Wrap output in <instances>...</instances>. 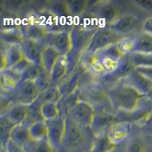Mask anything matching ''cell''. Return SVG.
<instances>
[{
  "label": "cell",
  "instance_id": "12",
  "mask_svg": "<svg viewBox=\"0 0 152 152\" xmlns=\"http://www.w3.org/2000/svg\"><path fill=\"white\" fill-rule=\"evenodd\" d=\"M86 73L87 71L84 66L80 62L77 63L73 70L65 77V79L58 86V89L62 96L71 95L79 90L83 78Z\"/></svg>",
  "mask_w": 152,
  "mask_h": 152
},
{
  "label": "cell",
  "instance_id": "26",
  "mask_svg": "<svg viewBox=\"0 0 152 152\" xmlns=\"http://www.w3.org/2000/svg\"><path fill=\"white\" fill-rule=\"evenodd\" d=\"M61 56L62 55L54 48L48 45L45 46L43 53H42V56H41V66L49 76L50 75V73L56 62Z\"/></svg>",
  "mask_w": 152,
  "mask_h": 152
},
{
  "label": "cell",
  "instance_id": "11",
  "mask_svg": "<svg viewBox=\"0 0 152 152\" xmlns=\"http://www.w3.org/2000/svg\"><path fill=\"white\" fill-rule=\"evenodd\" d=\"M95 114L96 110L93 105L79 99L68 115L83 127L91 129Z\"/></svg>",
  "mask_w": 152,
  "mask_h": 152
},
{
  "label": "cell",
  "instance_id": "5",
  "mask_svg": "<svg viewBox=\"0 0 152 152\" xmlns=\"http://www.w3.org/2000/svg\"><path fill=\"white\" fill-rule=\"evenodd\" d=\"M90 14L99 27L111 26L122 15V9L115 1H99L93 5Z\"/></svg>",
  "mask_w": 152,
  "mask_h": 152
},
{
  "label": "cell",
  "instance_id": "31",
  "mask_svg": "<svg viewBox=\"0 0 152 152\" xmlns=\"http://www.w3.org/2000/svg\"><path fill=\"white\" fill-rule=\"evenodd\" d=\"M133 53L152 54V35L145 32L136 34Z\"/></svg>",
  "mask_w": 152,
  "mask_h": 152
},
{
  "label": "cell",
  "instance_id": "21",
  "mask_svg": "<svg viewBox=\"0 0 152 152\" xmlns=\"http://www.w3.org/2000/svg\"><path fill=\"white\" fill-rule=\"evenodd\" d=\"M121 81L132 86L144 96H149L152 90V81L136 71L135 69L128 77L121 80Z\"/></svg>",
  "mask_w": 152,
  "mask_h": 152
},
{
  "label": "cell",
  "instance_id": "23",
  "mask_svg": "<svg viewBox=\"0 0 152 152\" xmlns=\"http://www.w3.org/2000/svg\"><path fill=\"white\" fill-rule=\"evenodd\" d=\"M25 40V32L20 25L2 28L1 30V41L8 45V46L21 45Z\"/></svg>",
  "mask_w": 152,
  "mask_h": 152
},
{
  "label": "cell",
  "instance_id": "36",
  "mask_svg": "<svg viewBox=\"0 0 152 152\" xmlns=\"http://www.w3.org/2000/svg\"><path fill=\"white\" fill-rule=\"evenodd\" d=\"M136 34L122 37L116 43L117 48L123 56H128L133 53L135 44Z\"/></svg>",
  "mask_w": 152,
  "mask_h": 152
},
{
  "label": "cell",
  "instance_id": "15",
  "mask_svg": "<svg viewBox=\"0 0 152 152\" xmlns=\"http://www.w3.org/2000/svg\"><path fill=\"white\" fill-rule=\"evenodd\" d=\"M70 29L57 32H49L45 41L46 45L54 48L62 56L70 54L72 51Z\"/></svg>",
  "mask_w": 152,
  "mask_h": 152
},
{
  "label": "cell",
  "instance_id": "2",
  "mask_svg": "<svg viewBox=\"0 0 152 152\" xmlns=\"http://www.w3.org/2000/svg\"><path fill=\"white\" fill-rule=\"evenodd\" d=\"M108 98L115 111L129 113L143 96L132 86L118 81L107 87Z\"/></svg>",
  "mask_w": 152,
  "mask_h": 152
},
{
  "label": "cell",
  "instance_id": "29",
  "mask_svg": "<svg viewBox=\"0 0 152 152\" xmlns=\"http://www.w3.org/2000/svg\"><path fill=\"white\" fill-rule=\"evenodd\" d=\"M118 148L109 141L106 134L94 136L91 147L89 152H113Z\"/></svg>",
  "mask_w": 152,
  "mask_h": 152
},
{
  "label": "cell",
  "instance_id": "7",
  "mask_svg": "<svg viewBox=\"0 0 152 152\" xmlns=\"http://www.w3.org/2000/svg\"><path fill=\"white\" fill-rule=\"evenodd\" d=\"M122 37L109 26L99 27L86 50L95 53L110 45H116Z\"/></svg>",
  "mask_w": 152,
  "mask_h": 152
},
{
  "label": "cell",
  "instance_id": "38",
  "mask_svg": "<svg viewBox=\"0 0 152 152\" xmlns=\"http://www.w3.org/2000/svg\"><path fill=\"white\" fill-rule=\"evenodd\" d=\"M1 90L2 93H12L18 88V83L15 80L5 72H0Z\"/></svg>",
  "mask_w": 152,
  "mask_h": 152
},
{
  "label": "cell",
  "instance_id": "50",
  "mask_svg": "<svg viewBox=\"0 0 152 152\" xmlns=\"http://www.w3.org/2000/svg\"><path fill=\"white\" fill-rule=\"evenodd\" d=\"M151 97V100H152V96H150Z\"/></svg>",
  "mask_w": 152,
  "mask_h": 152
},
{
  "label": "cell",
  "instance_id": "14",
  "mask_svg": "<svg viewBox=\"0 0 152 152\" xmlns=\"http://www.w3.org/2000/svg\"><path fill=\"white\" fill-rule=\"evenodd\" d=\"M36 13L40 23L48 30V32L62 31L71 28L73 25V23L57 17L47 8L36 12Z\"/></svg>",
  "mask_w": 152,
  "mask_h": 152
},
{
  "label": "cell",
  "instance_id": "3",
  "mask_svg": "<svg viewBox=\"0 0 152 152\" xmlns=\"http://www.w3.org/2000/svg\"><path fill=\"white\" fill-rule=\"evenodd\" d=\"M88 73L83 77L80 86L78 93L80 99L93 105V107L100 106L109 102L107 94V87L100 79L96 78Z\"/></svg>",
  "mask_w": 152,
  "mask_h": 152
},
{
  "label": "cell",
  "instance_id": "42",
  "mask_svg": "<svg viewBox=\"0 0 152 152\" xmlns=\"http://www.w3.org/2000/svg\"><path fill=\"white\" fill-rule=\"evenodd\" d=\"M28 3V1H25V0L4 1L2 6L6 11L9 12L18 13L27 7Z\"/></svg>",
  "mask_w": 152,
  "mask_h": 152
},
{
  "label": "cell",
  "instance_id": "27",
  "mask_svg": "<svg viewBox=\"0 0 152 152\" xmlns=\"http://www.w3.org/2000/svg\"><path fill=\"white\" fill-rule=\"evenodd\" d=\"M17 124L10 119L7 113H2L0 116V141H1V148H3L7 145L10 141L12 132L13 129L16 126Z\"/></svg>",
  "mask_w": 152,
  "mask_h": 152
},
{
  "label": "cell",
  "instance_id": "18",
  "mask_svg": "<svg viewBox=\"0 0 152 152\" xmlns=\"http://www.w3.org/2000/svg\"><path fill=\"white\" fill-rule=\"evenodd\" d=\"M152 114V100L150 96H145L139 100L132 111L128 113L129 121L141 126Z\"/></svg>",
  "mask_w": 152,
  "mask_h": 152
},
{
  "label": "cell",
  "instance_id": "22",
  "mask_svg": "<svg viewBox=\"0 0 152 152\" xmlns=\"http://www.w3.org/2000/svg\"><path fill=\"white\" fill-rule=\"evenodd\" d=\"M25 58L21 45L8 46L6 50L1 52V71L12 67Z\"/></svg>",
  "mask_w": 152,
  "mask_h": 152
},
{
  "label": "cell",
  "instance_id": "33",
  "mask_svg": "<svg viewBox=\"0 0 152 152\" xmlns=\"http://www.w3.org/2000/svg\"><path fill=\"white\" fill-rule=\"evenodd\" d=\"M25 148L30 152H61L49 142L48 137L41 141H31Z\"/></svg>",
  "mask_w": 152,
  "mask_h": 152
},
{
  "label": "cell",
  "instance_id": "41",
  "mask_svg": "<svg viewBox=\"0 0 152 152\" xmlns=\"http://www.w3.org/2000/svg\"><path fill=\"white\" fill-rule=\"evenodd\" d=\"M43 70L44 68L42 67L41 65L35 64L31 63L30 66L28 67L27 70L24 72L21 82H23L25 80L35 81L39 77Z\"/></svg>",
  "mask_w": 152,
  "mask_h": 152
},
{
  "label": "cell",
  "instance_id": "35",
  "mask_svg": "<svg viewBox=\"0 0 152 152\" xmlns=\"http://www.w3.org/2000/svg\"><path fill=\"white\" fill-rule=\"evenodd\" d=\"M147 143L143 136L136 134L129 137L125 147V152H147Z\"/></svg>",
  "mask_w": 152,
  "mask_h": 152
},
{
  "label": "cell",
  "instance_id": "47",
  "mask_svg": "<svg viewBox=\"0 0 152 152\" xmlns=\"http://www.w3.org/2000/svg\"><path fill=\"white\" fill-rule=\"evenodd\" d=\"M135 70L152 81V66H138L135 68Z\"/></svg>",
  "mask_w": 152,
  "mask_h": 152
},
{
  "label": "cell",
  "instance_id": "6",
  "mask_svg": "<svg viewBox=\"0 0 152 152\" xmlns=\"http://www.w3.org/2000/svg\"><path fill=\"white\" fill-rule=\"evenodd\" d=\"M20 25L25 32V38L45 43L49 32L40 23L37 13L34 12L28 13L26 16L20 22Z\"/></svg>",
  "mask_w": 152,
  "mask_h": 152
},
{
  "label": "cell",
  "instance_id": "20",
  "mask_svg": "<svg viewBox=\"0 0 152 152\" xmlns=\"http://www.w3.org/2000/svg\"><path fill=\"white\" fill-rule=\"evenodd\" d=\"M46 44L25 38L21 48L26 59L33 64L41 65V56Z\"/></svg>",
  "mask_w": 152,
  "mask_h": 152
},
{
  "label": "cell",
  "instance_id": "19",
  "mask_svg": "<svg viewBox=\"0 0 152 152\" xmlns=\"http://www.w3.org/2000/svg\"><path fill=\"white\" fill-rule=\"evenodd\" d=\"M84 66L87 73L96 78L102 79L106 76L103 67L99 62L95 53L86 50L80 57L79 61Z\"/></svg>",
  "mask_w": 152,
  "mask_h": 152
},
{
  "label": "cell",
  "instance_id": "24",
  "mask_svg": "<svg viewBox=\"0 0 152 152\" xmlns=\"http://www.w3.org/2000/svg\"><path fill=\"white\" fill-rule=\"evenodd\" d=\"M134 66L132 64V61H130V58H129V55L125 56L123 57V58L122 59L121 62H120L119 65H118L117 70L114 72L113 73L110 74V75H108L106 77H103L102 79H106L109 81H114L113 83L118 82V81L124 79L125 77H128L129 74L132 73L134 70ZM112 85V84H111Z\"/></svg>",
  "mask_w": 152,
  "mask_h": 152
},
{
  "label": "cell",
  "instance_id": "28",
  "mask_svg": "<svg viewBox=\"0 0 152 152\" xmlns=\"http://www.w3.org/2000/svg\"><path fill=\"white\" fill-rule=\"evenodd\" d=\"M47 9H49L57 17L66 20L70 23L73 22L68 1H51L47 6Z\"/></svg>",
  "mask_w": 152,
  "mask_h": 152
},
{
  "label": "cell",
  "instance_id": "44",
  "mask_svg": "<svg viewBox=\"0 0 152 152\" xmlns=\"http://www.w3.org/2000/svg\"><path fill=\"white\" fill-rule=\"evenodd\" d=\"M1 152H28L25 147L15 143L14 141H9L5 148H2Z\"/></svg>",
  "mask_w": 152,
  "mask_h": 152
},
{
  "label": "cell",
  "instance_id": "32",
  "mask_svg": "<svg viewBox=\"0 0 152 152\" xmlns=\"http://www.w3.org/2000/svg\"><path fill=\"white\" fill-rule=\"evenodd\" d=\"M28 131L31 141H41L48 137V127L45 120L38 121L29 125Z\"/></svg>",
  "mask_w": 152,
  "mask_h": 152
},
{
  "label": "cell",
  "instance_id": "1",
  "mask_svg": "<svg viewBox=\"0 0 152 152\" xmlns=\"http://www.w3.org/2000/svg\"><path fill=\"white\" fill-rule=\"evenodd\" d=\"M94 134L90 128L77 123L70 115L66 116V128L61 150L66 152H81L90 149Z\"/></svg>",
  "mask_w": 152,
  "mask_h": 152
},
{
  "label": "cell",
  "instance_id": "16",
  "mask_svg": "<svg viewBox=\"0 0 152 152\" xmlns=\"http://www.w3.org/2000/svg\"><path fill=\"white\" fill-rule=\"evenodd\" d=\"M132 123L129 120L115 121L108 129L106 135L114 145H118L130 137Z\"/></svg>",
  "mask_w": 152,
  "mask_h": 152
},
{
  "label": "cell",
  "instance_id": "43",
  "mask_svg": "<svg viewBox=\"0 0 152 152\" xmlns=\"http://www.w3.org/2000/svg\"><path fill=\"white\" fill-rule=\"evenodd\" d=\"M36 84L39 88L41 93H42L43 91H45V90H47L48 88H49L50 86V76L45 71V70L42 71V73H41V75L39 76L38 79L35 80Z\"/></svg>",
  "mask_w": 152,
  "mask_h": 152
},
{
  "label": "cell",
  "instance_id": "39",
  "mask_svg": "<svg viewBox=\"0 0 152 152\" xmlns=\"http://www.w3.org/2000/svg\"><path fill=\"white\" fill-rule=\"evenodd\" d=\"M41 114L44 120H50L61 114L57 102H45L41 106Z\"/></svg>",
  "mask_w": 152,
  "mask_h": 152
},
{
  "label": "cell",
  "instance_id": "46",
  "mask_svg": "<svg viewBox=\"0 0 152 152\" xmlns=\"http://www.w3.org/2000/svg\"><path fill=\"white\" fill-rule=\"evenodd\" d=\"M31 61H29L28 60L26 59V58L25 57V58H24L22 61H21L20 62H18L17 64H15V66H12V69H14V70H15V71L18 72V73H21L22 75H23L24 72L27 70L28 67V66L31 65ZM6 69H7V68H6Z\"/></svg>",
  "mask_w": 152,
  "mask_h": 152
},
{
  "label": "cell",
  "instance_id": "25",
  "mask_svg": "<svg viewBox=\"0 0 152 152\" xmlns=\"http://www.w3.org/2000/svg\"><path fill=\"white\" fill-rule=\"evenodd\" d=\"M31 106L25 104L15 103L6 112L8 116L17 125L25 124L29 115Z\"/></svg>",
  "mask_w": 152,
  "mask_h": 152
},
{
  "label": "cell",
  "instance_id": "40",
  "mask_svg": "<svg viewBox=\"0 0 152 152\" xmlns=\"http://www.w3.org/2000/svg\"><path fill=\"white\" fill-rule=\"evenodd\" d=\"M129 57L134 68L138 66H152V54L132 53Z\"/></svg>",
  "mask_w": 152,
  "mask_h": 152
},
{
  "label": "cell",
  "instance_id": "10",
  "mask_svg": "<svg viewBox=\"0 0 152 152\" xmlns=\"http://www.w3.org/2000/svg\"><path fill=\"white\" fill-rule=\"evenodd\" d=\"M41 94L39 88L35 81L25 80L18 84V88L12 93L14 103H21L31 106L39 97Z\"/></svg>",
  "mask_w": 152,
  "mask_h": 152
},
{
  "label": "cell",
  "instance_id": "17",
  "mask_svg": "<svg viewBox=\"0 0 152 152\" xmlns=\"http://www.w3.org/2000/svg\"><path fill=\"white\" fill-rule=\"evenodd\" d=\"M140 24V18L133 13H124L109 27L120 35L129 36L133 34Z\"/></svg>",
  "mask_w": 152,
  "mask_h": 152
},
{
  "label": "cell",
  "instance_id": "30",
  "mask_svg": "<svg viewBox=\"0 0 152 152\" xmlns=\"http://www.w3.org/2000/svg\"><path fill=\"white\" fill-rule=\"evenodd\" d=\"M10 141H14L15 143L25 148L31 141L29 135L28 126L25 124L16 125L12 132Z\"/></svg>",
  "mask_w": 152,
  "mask_h": 152
},
{
  "label": "cell",
  "instance_id": "4",
  "mask_svg": "<svg viewBox=\"0 0 152 152\" xmlns=\"http://www.w3.org/2000/svg\"><path fill=\"white\" fill-rule=\"evenodd\" d=\"M97 28L87 27L82 24H73L70 29L72 51L70 54L76 61L78 62L83 53L87 50Z\"/></svg>",
  "mask_w": 152,
  "mask_h": 152
},
{
  "label": "cell",
  "instance_id": "49",
  "mask_svg": "<svg viewBox=\"0 0 152 152\" xmlns=\"http://www.w3.org/2000/svg\"><path fill=\"white\" fill-rule=\"evenodd\" d=\"M141 129H143L148 134L152 136V114L151 115L148 119L140 126Z\"/></svg>",
  "mask_w": 152,
  "mask_h": 152
},
{
  "label": "cell",
  "instance_id": "48",
  "mask_svg": "<svg viewBox=\"0 0 152 152\" xmlns=\"http://www.w3.org/2000/svg\"><path fill=\"white\" fill-rule=\"evenodd\" d=\"M141 29H142V32L152 35V16L145 19L141 25Z\"/></svg>",
  "mask_w": 152,
  "mask_h": 152
},
{
  "label": "cell",
  "instance_id": "34",
  "mask_svg": "<svg viewBox=\"0 0 152 152\" xmlns=\"http://www.w3.org/2000/svg\"><path fill=\"white\" fill-rule=\"evenodd\" d=\"M62 98L61 92L58 87L50 86L47 90L41 93L36 102L41 106L45 102H58Z\"/></svg>",
  "mask_w": 152,
  "mask_h": 152
},
{
  "label": "cell",
  "instance_id": "8",
  "mask_svg": "<svg viewBox=\"0 0 152 152\" xmlns=\"http://www.w3.org/2000/svg\"><path fill=\"white\" fill-rule=\"evenodd\" d=\"M99 62L103 67L106 76L110 75L117 70L120 62L125 56L122 55L116 45H110L103 49L95 52Z\"/></svg>",
  "mask_w": 152,
  "mask_h": 152
},
{
  "label": "cell",
  "instance_id": "13",
  "mask_svg": "<svg viewBox=\"0 0 152 152\" xmlns=\"http://www.w3.org/2000/svg\"><path fill=\"white\" fill-rule=\"evenodd\" d=\"M77 63L70 54L61 56L50 73V86L58 87L65 77L75 67Z\"/></svg>",
  "mask_w": 152,
  "mask_h": 152
},
{
  "label": "cell",
  "instance_id": "45",
  "mask_svg": "<svg viewBox=\"0 0 152 152\" xmlns=\"http://www.w3.org/2000/svg\"><path fill=\"white\" fill-rule=\"evenodd\" d=\"M132 3L141 10L152 12V0H133Z\"/></svg>",
  "mask_w": 152,
  "mask_h": 152
},
{
  "label": "cell",
  "instance_id": "9",
  "mask_svg": "<svg viewBox=\"0 0 152 152\" xmlns=\"http://www.w3.org/2000/svg\"><path fill=\"white\" fill-rule=\"evenodd\" d=\"M48 127V139L54 148L61 151L66 128V116L60 114L57 117L45 121Z\"/></svg>",
  "mask_w": 152,
  "mask_h": 152
},
{
  "label": "cell",
  "instance_id": "37",
  "mask_svg": "<svg viewBox=\"0 0 152 152\" xmlns=\"http://www.w3.org/2000/svg\"><path fill=\"white\" fill-rule=\"evenodd\" d=\"M68 4L70 6V13L72 18L75 20V18L82 16L83 15L87 12L90 1L86 0H70L68 1Z\"/></svg>",
  "mask_w": 152,
  "mask_h": 152
}]
</instances>
